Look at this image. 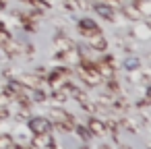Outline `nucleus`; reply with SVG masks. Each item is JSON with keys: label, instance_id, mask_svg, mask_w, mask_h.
<instances>
[{"label": "nucleus", "instance_id": "1a4fd4ad", "mask_svg": "<svg viewBox=\"0 0 151 149\" xmlns=\"http://www.w3.org/2000/svg\"><path fill=\"white\" fill-rule=\"evenodd\" d=\"M15 147V139L11 135H0V149H13Z\"/></svg>", "mask_w": 151, "mask_h": 149}, {"label": "nucleus", "instance_id": "9d476101", "mask_svg": "<svg viewBox=\"0 0 151 149\" xmlns=\"http://www.w3.org/2000/svg\"><path fill=\"white\" fill-rule=\"evenodd\" d=\"M120 149H132V147H130V145H126V143H122V145H120Z\"/></svg>", "mask_w": 151, "mask_h": 149}, {"label": "nucleus", "instance_id": "6e6552de", "mask_svg": "<svg viewBox=\"0 0 151 149\" xmlns=\"http://www.w3.org/2000/svg\"><path fill=\"white\" fill-rule=\"evenodd\" d=\"M124 68H126V71H137V68H141V60H139L137 56H128V58L124 60Z\"/></svg>", "mask_w": 151, "mask_h": 149}, {"label": "nucleus", "instance_id": "20e7f679", "mask_svg": "<svg viewBox=\"0 0 151 149\" xmlns=\"http://www.w3.org/2000/svg\"><path fill=\"white\" fill-rule=\"evenodd\" d=\"M79 27L83 29V35H87V37H89V35H95V33H99V27H97V25H95L91 19H83V21L79 23Z\"/></svg>", "mask_w": 151, "mask_h": 149}, {"label": "nucleus", "instance_id": "f257e3e1", "mask_svg": "<svg viewBox=\"0 0 151 149\" xmlns=\"http://www.w3.org/2000/svg\"><path fill=\"white\" fill-rule=\"evenodd\" d=\"M27 126L33 135H40V132H52V122L50 118H44V116H33L27 120Z\"/></svg>", "mask_w": 151, "mask_h": 149}, {"label": "nucleus", "instance_id": "0eeeda50", "mask_svg": "<svg viewBox=\"0 0 151 149\" xmlns=\"http://www.w3.org/2000/svg\"><path fill=\"white\" fill-rule=\"evenodd\" d=\"M19 81H21L25 87H37V85L42 83V81H40L37 77H33V75H21V77H19Z\"/></svg>", "mask_w": 151, "mask_h": 149}, {"label": "nucleus", "instance_id": "f03ea898", "mask_svg": "<svg viewBox=\"0 0 151 149\" xmlns=\"http://www.w3.org/2000/svg\"><path fill=\"white\" fill-rule=\"evenodd\" d=\"M87 130L91 132V137H106L108 135V128H106V122L97 116H91L87 120Z\"/></svg>", "mask_w": 151, "mask_h": 149}, {"label": "nucleus", "instance_id": "423d86ee", "mask_svg": "<svg viewBox=\"0 0 151 149\" xmlns=\"http://www.w3.org/2000/svg\"><path fill=\"white\" fill-rule=\"evenodd\" d=\"M95 11H97L104 19L114 21V9H112V6H108V4H95Z\"/></svg>", "mask_w": 151, "mask_h": 149}, {"label": "nucleus", "instance_id": "39448f33", "mask_svg": "<svg viewBox=\"0 0 151 149\" xmlns=\"http://www.w3.org/2000/svg\"><path fill=\"white\" fill-rule=\"evenodd\" d=\"M89 44H91V48L93 50H99V52H104L106 50V40L101 37V33H95V35H89Z\"/></svg>", "mask_w": 151, "mask_h": 149}, {"label": "nucleus", "instance_id": "9b49d317", "mask_svg": "<svg viewBox=\"0 0 151 149\" xmlns=\"http://www.w3.org/2000/svg\"><path fill=\"white\" fill-rule=\"evenodd\" d=\"M97 149H112L110 145H101V147H97Z\"/></svg>", "mask_w": 151, "mask_h": 149}, {"label": "nucleus", "instance_id": "7ed1b4c3", "mask_svg": "<svg viewBox=\"0 0 151 149\" xmlns=\"http://www.w3.org/2000/svg\"><path fill=\"white\" fill-rule=\"evenodd\" d=\"M54 145V137L52 132H40L31 137V147L33 149H50Z\"/></svg>", "mask_w": 151, "mask_h": 149}]
</instances>
